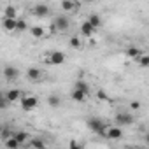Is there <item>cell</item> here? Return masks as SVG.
I'll return each mask as SVG.
<instances>
[{
  "mask_svg": "<svg viewBox=\"0 0 149 149\" xmlns=\"http://www.w3.org/2000/svg\"><path fill=\"white\" fill-rule=\"evenodd\" d=\"M74 88H76V90H79L81 93H84L86 97L90 95V84H88L86 81H83V79H79V81H76V84H74Z\"/></svg>",
  "mask_w": 149,
  "mask_h": 149,
  "instance_id": "13",
  "label": "cell"
},
{
  "mask_svg": "<svg viewBox=\"0 0 149 149\" xmlns=\"http://www.w3.org/2000/svg\"><path fill=\"white\" fill-rule=\"evenodd\" d=\"M77 7V2H74V0H61V9L65 13H72V11H76Z\"/></svg>",
  "mask_w": 149,
  "mask_h": 149,
  "instance_id": "14",
  "label": "cell"
},
{
  "mask_svg": "<svg viewBox=\"0 0 149 149\" xmlns=\"http://www.w3.org/2000/svg\"><path fill=\"white\" fill-rule=\"evenodd\" d=\"M137 61H139V65H140L142 68H147V67H149V56H147V54H144V53L137 58Z\"/></svg>",
  "mask_w": 149,
  "mask_h": 149,
  "instance_id": "23",
  "label": "cell"
},
{
  "mask_svg": "<svg viewBox=\"0 0 149 149\" xmlns=\"http://www.w3.org/2000/svg\"><path fill=\"white\" fill-rule=\"evenodd\" d=\"M2 132H4V128H2V126H0V137H2Z\"/></svg>",
  "mask_w": 149,
  "mask_h": 149,
  "instance_id": "32",
  "label": "cell"
},
{
  "mask_svg": "<svg viewBox=\"0 0 149 149\" xmlns=\"http://www.w3.org/2000/svg\"><path fill=\"white\" fill-rule=\"evenodd\" d=\"M53 26H54L58 32H67L68 26H70V21H68V18H65V16H56Z\"/></svg>",
  "mask_w": 149,
  "mask_h": 149,
  "instance_id": "6",
  "label": "cell"
},
{
  "mask_svg": "<svg viewBox=\"0 0 149 149\" xmlns=\"http://www.w3.org/2000/svg\"><path fill=\"white\" fill-rule=\"evenodd\" d=\"M104 137H107V139H111V140H119V139L123 137V128L118 126V125H116V126H107Z\"/></svg>",
  "mask_w": 149,
  "mask_h": 149,
  "instance_id": "5",
  "label": "cell"
},
{
  "mask_svg": "<svg viewBox=\"0 0 149 149\" xmlns=\"http://www.w3.org/2000/svg\"><path fill=\"white\" fill-rule=\"evenodd\" d=\"M32 14H33L35 18H46V16L49 14V7H47L46 4H37V6L32 7Z\"/></svg>",
  "mask_w": 149,
  "mask_h": 149,
  "instance_id": "8",
  "label": "cell"
},
{
  "mask_svg": "<svg viewBox=\"0 0 149 149\" xmlns=\"http://www.w3.org/2000/svg\"><path fill=\"white\" fill-rule=\"evenodd\" d=\"M4 144H6V147H9V149H16V147L21 146V144L18 142V139H16L13 133H11L9 137H6V142H4Z\"/></svg>",
  "mask_w": 149,
  "mask_h": 149,
  "instance_id": "15",
  "label": "cell"
},
{
  "mask_svg": "<svg viewBox=\"0 0 149 149\" xmlns=\"http://www.w3.org/2000/svg\"><path fill=\"white\" fill-rule=\"evenodd\" d=\"M97 97H98L100 100H104V102H107V100H109L107 93H105V91H102V90H100V91H97Z\"/></svg>",
  "mask_w": 149,
  "mask_h": 149,
  "instance_id": "27",
  "label": "cell"
},
{
  "mask_svg": "<svg viewBox=\"0 0 149 149\" xmlns=\"http://www.w3.org/2000/svg\"><path fill=\"white\" fill-rule=\"evenodd\" d=\"M126 54H128L132 60H137V58L142 54V49H139V47H128V49H126Z\"/></svg>",
  "mask_w": 149,
  "mask_h": 149,
  "instance_id": "20",
  "label": "cell"
},
{
  "mask_svg": "<svg viewBox=\"0 0 149 149\" xmlns=\"http://www.w3.org/2000/svg\"><path fill=\"white\" fill-rule=\"evenodd\" d=\"M6 95V98H7V102L9 104H14V102H18L19 100V97H21V91L18 90V88H13V90H9L7 93H4Z\"/></svg>",
  "mask_w": 149,
  "mask_h": 149,
  "instance_id": "12",
  "label": "cell"
},
{
  "mask_svg": "<svg viewBox=\"0 0 149 149\" xmlns=\"http://www.w3.org/2000/svg\"><path fill=\"white\" fill-rule=\"evenodd\" d=\"M68 146H70V147H81V144H77V142H70Z\"/></svg>",
  "mask_w": 149,
  "mask_h": 149,
  "instance_id": "29",
  "label": "cell"
},
{
  "mask_svg": "<svg viewBox=\"0 0 149 149\" xmlns=\"http://www.w3.org/2000/svg\"><path fill=\"white\" fill-rule=\"evenodd\" d=\"M95 30H97V28H95L88 19H86V21H83V23H81V26H79V32H81V35H83V37H91V35L95 33Z\"/></svg>",
  "mask_w": 149,
  "mask_h": 149,
  "instance_id": "9",
  "label": "cell"
},
{
  "mask_svg": "<svg viewBox=\"0 0 149 149\" xmlns=\"http://www.w3.org/2000/svg\"><path fill=\"white\" fill-rule=\"evenodd\" d=\"M88 21H90V23H91L95 28H100V26H102V18H100L98 14H90Z\"/></svg>",
  "mask_w": 149,
  "mask_h": 149,
  "instance_id": "18",
  "label": "cell"
},
{
  "mask_svg": "<svg viewBox=\"0 0 149 149\" xmlns=\"http://www.w3.org/2000/svg\"><path fill=\"white\" fill-rule=\"evenodd\" d=\"M19 104H21V109H23V111L30 112V111H33V109L39 107V98L33 97V95H28V93H26V95L21 93V97H19Z\"/></svg>",
  "mask_w": 149,
  "mask_h": 149,
  "instance_id": "1",
  "label": "cell"
},
{
  "mask_svg": "<svg viewBox=\"0 0 149 149\" xmlns=\"http://www.w3.org/2000/svg\"><path fill=\"white\" fill-rule=\"evenodd\" d=\"M47 104H49V107L56 109V107H60V104H61V98H60L58 95H51V97H47Z\"/></svg>",
  "mask_w": 149,
  "mask_h": 149,
  "instance_id": "17",
  "label": "cell"
},
{
  "mask_svg": "<svg viewBox=\"0 0 149 149\" xmlns=\"http://www.w3.org/2000/svg\"><path fill=\"white\" fill-rule=\"evenodd\" d=\"M130 107H132L133 111H139V109H140V102H132V104H130Z\"/></svg>",
  "mask_w": 149,
  "mask_h": 149,
  "instance_id": "28",
  "label": "cell"
},
{
  "mask_svg": "<svg viewBox=\"0 0 149 149\" xmlns=\"http://www.w3.org/2000/svg\"><path fill=\"white\" fill-rule=\"evenodd\" d=\"M4 98H6V95H4L2 91H0V100H4Z\"/></svg>",
  "mask_w": 149,
  "mask_h": 149,
  "instance_id": "30",
  "label": "cell"
},
{
  "mask_svg": "<svg viewBox=\"0 0 149 149\" xmlns=\"http://www.w3.org/2000/svg\"><path fill=\"white\" fill-rule=\"evenodd\" d=\"M30 33H32V37H35V39H42V37H44V28H42V26H32V28H30Z\"/></svg>",
  "mask_w": 149,
  "mask_h": 149,
  "instance_id": "19",
  "label": "cell"
},
{
  "mask_svg": "<svg viewBox=\"0 0 149 149\" xmlns=\"http://www.w3.org/2000/svg\"><path fill=\"white\" fill-rule=\"evenodd\" d=\"M4 16H6V18H16V7L7 6V7L4 9Z\"/></svg>",
  "mask_w": 149,
  "mask_h": 149,
  "instance_id": "24",
  "label": "cell"
},
{
  "mask_svg": "<svg viewBox=\"0 0 149 149\" xmlns=\"http://www.w3.org/2000/svg\"><path fill=\"white\" fill-rule=\"evenodd\" d=\"M65 60H67L65 53H61V51H58V49L49 51V58H47V61H49L51 65H61V63H65Z\"/></svg>",
  "mask_w": 149,
  "mask_h": 149,
  "instance_id": "4",
  "label": "cell"
},
{
  "mask_svg": "<svg viewBox=\"0 0 149 149\" xmlns=\"http://www.w3.org/2000/svg\"><path fill=\"white\" fill-rule=\"evenodd\" d=\"M70 97H72V100H74V102H84V100H86V95H84V93H81V91H79V90H76V88L72 90V95H70Z\"/></svg>",
  "mask_w": 149,
  "mask_h": 149,
  "instance_id": "16",
  "label": "cell"
},
{
  "mask_svg": "<svg viewBox=\"0 0 149 149\" xmlns=\"http://www.w3.org/2000/svg\"><path fill=\"white\" fill-rule=\"evenodd\" d=\"M26 28H28V25H26L25 19H16V30L18 32H25Z\"/></svg>",
  "mask_w": 149,
  "mask_h": 149,
  "instance_id": "25",
  "label": "cell"
},
{
  "mask_svg": "<svg viewBox=\"0 0 149 149\" xmlns=\"http://www.w3.org/2000/svg\"><path fill=\"white\" fill-rule=\"evenodd\" d=\"M13 135L18 139V142H19L21 146H25L26 140H28V133H26V132H16V133H13Z\"/></svg>",
  "mask_w": 149,
  "mask_h": 149,
  "instance_id": "22",
  "label": "cell"
},
{
  "mask_svg": "<svg viewBox=\"0 0 149 149\" xmlns=\"http://www.w3.org/2000/svg\"><path fill=\"white\" fill-rule=\"evenodd\" d=\"M2 28L6 32H14L16 30V18H6L2 19Z\"/></svg>",
  "mask_w": 149,
  "mask_h": 149,
  "instance_id": "11",
  "label": "cell"
},
{
  "mask_svg": "<svg viewBox=\"0 0 149 149\" xmlns=\"http://www.w3.org/2000/svg\"><path fill=\"white\" fill-rule=\"evenodd\" d=\"M114 121H116V125L118 126H130L133 121H135V118H133V114H130V112H118L116 114V118H114Z\"/></svg>",
  "mask_w": 149,
  "mask_h": 149,
  "instance_id": "3",
  "label": "cell"
},
{
  "mask_svg": "<svg viewBox=\"0 0 149 149\" xmlns=\"http://www.w3.org/2000/svg\"><path fill=\"white\" fill-rule=\"evenodd\" d=\"M88 128H90L93 133H98V135L104 137L107 125H105V121H102V119H98V118H90V119H88Z\"/></svg>",
  "mask_w": 149,
  "mask_h": 149,
  "instance_id": "2",
  "label": "cell"
},
{
  "mask_svg": "<svg viewBox=\"0 0 149 149\" xmlns=\"http://www.w3.org/2000/svg\"><path fill=\"white\" fill-rule=\"evenodd\" d=\"M40 77H42V70H40V68H37V67H30V68L26 70V79H28V81H32V83H39Z\"/></svg>",
  "mask_w": 149,
  "mask_h": 149,
  "instance_id": "7",
  "label": "cell"
},
{
  "mask_svg": "<svg viewBox=\"0 0 149 149\" xmlns=\"http://www.w3.org/2000/svg\"><path fill=\"white\" fill-rule=\"evenodd\" d=\"M70 46H72L74 49H81V47H83V40H81V37H79V35L70 37Z\"/></svg>",
  "mask_w": 149,
  "mask_h": 149,
  "instance_id": "21",
  "label": "cell"
},
{
  "mask_svg": "<svg viewBox=\"0 0 149 149\" xmlns=\"http://www.w3.org/2000/svg\"><path fill=\"white\" fill-rule=\"evenodd\" d=\"M28 146H32V147H46V142L40 140V139H32Z\"/></svg>",
  "mask_w": 149,
  "mask_h": 149,
  "instance_id": "26",
  "label": "cell"
},
{
  "mask_svg": "<svg viewBox=\"0 0 149 149\" xmlns=\"http://www.w3.org/2000/svg\"><path fill=\"white\" fill-rule=\"evenodd\" d=\"M83 2H86V4H91V2H93V0H83Z\"/></svg>",
  "mask_w": 149,
  "mask_h": 149,
  "instance_id": "31",
  "label": "cell"
},
{
  "mask_svg": "<svg viewBox=\"0 0 149 149\" xmlns=\"http://www.w3.org/2000/svg\"><path fill=\"white\" fill-rule=\"evenodd\" d=\"M4 76H6L7 81H16V79L19 77V70H18L16 67H13V65H7V67L4 68Z\"/></svg>",
  "mask_w": 149,
  "mask_h": 149,
  "instance_id": "10",
  "label": "cell"
}]
</instances>
